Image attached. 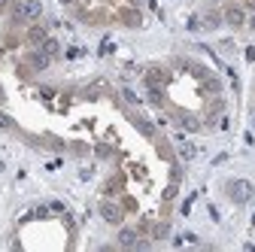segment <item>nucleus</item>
I'll return each instance as SVG.
<instances>
[{
	"label": "nucleus",
	"instance_id": "nucleus-1",
	"mask_svg": "<svg viewBox=\"0 0 255 252\" xmlns=\"http://www.w3.org/2000/svg\"><path fill=\"white\" fill-rule=\"evenodd\" d=\"M43 15L40 0H18L12 6V24H27V21H37Z\"/></svg>",
	"mask_w": 255,
	"mask_h": 252
},
{
	"label": "nucleus",
	"instance_id": "nucleus-2",
	"mask_svg": "<svg viewBox=\"0 0 255 252\" xmlns=\"http://www.w3.org/2000/svg\"><path fill=\"white\" fill-rule=\"evenodd\" d=\"M228 195H231L234 204H246L252 198V185L246 179H234V182H228Z\"/></svg>",
	"mask_w": 255,
	"mask_h": 252
},
{
	"label": "nucleus",
	"instance_id": "nucleus-3",
	"mask_svg": "<svg viewBox=\"0 0 255 252\" xmlns=\"http://www.w3.org/2000/svg\"><path fill=\"white\" fill-rule=\"evenodd\" d=\"M101 216L107 219L110 225H119L125 213H122V207H119V204H113V201H101Z\"/></svg>",
	"mask_w": 255,
	"mask_h": 252
},
{
	"label": "nucleus",
	"instance_id": "nucleus-4",
	"mask_svg": "<svg viewBox=\"0 0 255 252\" xmlns=\"http://www.w3.org/2000/svg\"><path fill=\"white\" fill-rule=\"evenodd\" d=\"M222 21H228L231 27H243V24H246V12H243L240 6H228L225 15H222Z\"/></svg>",
	"mask_w": 255,
	"mask_h": 252
},
{
	"label": "nucleus",
	"instance_id": "nucleus-5",
	"mask_svg": "<svg viewBox=\"0 0 255 252\" xmlns=\"http://www.w3.org/2000/svg\"><path fill=\"white\" fill-rule=\"evenodd\" d=\"M119 243L122 246H146L143 240H140V228L134 231V228H122L119 231Z\"/></svg>",
	"mask_w": 255,
	"mask_h": 252
},
{
	"label": "nucleus",
	"instance_id": "nucleus-6",
	"mask_svg": "<svg viewBox=\"0 0 255 252\" xmlns=\"http://www.w3.org/2000/svg\"><path fill=\"white\" fill-rule=\"evenodd\" d=\"M46 37H49V30H46L43 24H30V27H27V43H30V46H40Z\"/></svg>",
	"mask_w": 255,
	"mask_h": 252
},
{
	"label": "nucleus",
	"instance_id": "nucleus-7",
	"mask_svg": "<svg viewBox=\"0 0 255 252\" xmlns=\"http://www.w3.org/2000/svg\"><path fill=\"white\" fill-rule=\"evenodd\" d=\"M201 21H204V27H219V24H222V12H216V9H207V12L201 15Z\"/></svg>",
	"mask_w": 255,
	"mask_h": 252
},
{
	"label": "nucleus",
	"instance_id": "nucleus-8",
	"mask_svg": "<svg viewBox=\"0 0 255 252\" xmlns=\"http://www.w3.org/2000/svg\"><path fill=\"white\" fill-rule=\"evenodd\" d=\"M37 49H43V52H46L49 58H55V55L61 52V46H58V40H55V37H46V40H43V43H40Z\"/></svg>",
	"mask_w": 255,
	"mask_h": 252
},
{
	"label": "nucleus",
	"instance_id": "nucleus-9",
	"mask_svg": "<svg viewBox=\"0 0 255 252\" xmlns=\"http://www.w3.org/2000/svg\"><path fill=\"white\" fill-rule=\"evenodd\" d=\"M179 155H182L185 161H188V158H195V146H191V143H185V146L179 149Z\"/></svg>",
	"mask_w": 255,
	"mask_h": 252
},
{
	"label": "nucleus",
	"instance_id": "nucleus-10",
	"mask_svg": "<svg viewBox=\"0 0 255 252\" xmlns=\"http://www.w3.org/2000/svg\"><path fill=\"white\" fill-rule=\"evenodd\" d=\"M173 195H176V182H170V185L164 188V201H173Z\"/></svg>",
	"mask_w": 255,
	"mask_h": 252
},
{
	"label": "nucleus",
	"instance_id": "nucleus-11",
	"mask_svg": "<svg viewBox=\"0 0 255 252\" xmlns=\"http://www.w3.org/2000/svg\"><path fill=\"white\" fill-rule=\"evenodd\" d=\"M0 128H12V119L3 116V113H0Z\"/></svg>",
	"mask_w": 255,
	"mask_h": 252
},
{
	"label": "nucleus",
	"instance_id": "nucleus-12",
	"mask_svg": "<svg viewBox=\"0 0 255 252\" xmlns=\"http://www.w3.org/2000/svg\"><path fill=\"white\" fill-rule=\"evenodd\" d=\"M249 30H255V15H252V18H249Z\"/></svg>",
	"mask_w": 255,
	"mask_h": 252
},
{
	"label": "nucleus",
	"instance_id": "nucleus-13",
	"mask_svg": "<svg viewBox=\"0 0 255 252\" xmlns=\"http://www.w3.org/2000/svg\"><path fill=\"white\" fill-rule=\"evenodd\" d=\"M252 225H255V216H252Z\"/></svg>",
	"mask_w": 255,
	"mask_h": 252
},
{
	"label": "nucleus",
	"instance_id": "nucleus-14",
	"mask_svg": "<svg viewBox=\"0 0 255 252\" xmlns=\"http://www.w3.org/2000/svg\"><path fill=\"white\" fill-rule=\"evenodd\" d=\"M216 3H222V0H216Z\"/></svg>",
	"mask_w": 255,
	"mask_h": 252
}]
</instances>
